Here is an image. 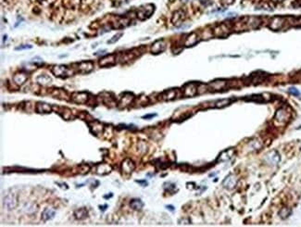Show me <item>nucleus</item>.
Instances as JSON below:
<instances>
[{
    "instance_id": "3",
    "label": "nucleus",
    "mask_w": 301,
    "mask_h": 227,
    "mask_svg": "<svg viewBox=\"0 0 301 227\" xmlns=\"http://www.w3.org/2000/svg\"><path fill=\"white\" fill-rule=\"evenodd\" d=\"M4 206L7 207L9 210H13L17 207L18 201L17 198L14 194H7L5 198H4Z\"/></svg>"
},
{
    "instance_id": "24",
    "label": "nucleus",
    "mask_w": 301,
    "mask_h": 227,
    "mask_svg": "<svg viewBox=\"0 0 301 227\" xmlns=\"http://www.w3.org/2000/svg\"><path fill=\"white\" fill-rule=\"evenodd\" d=\"M75 216L77 219H80V220H82V219H84L85 217L87 216V210L85 209H80L75 211Z\"/></svg>"
},
{
    "instance_id": "8",
    "label": "nucleus",
    "mask_w": 301,
    "mask_h": 227,
    "mask_svg": "<svg viewBox=\"0 0 301 227\" xmlns=\"http://www.w3.org/2000/svg\"><path fill=\"white\" fill-rule=\"evenodd\" d=\"M274 119H275V121H277L285 122V121H287L289 119V113L285 110L280 109L276 111Z\"/></svg>"
},
{
    "instance_id": "19",
    "label": "nucleus",
    "mask_w": 301,
    "mask_h": 227,
    "mask_svg": "<svg viewBox=\"0 0 301 227\" xmlns=\"http://www.w3.org/2000/svg\"><path fill=\"white\" fill-rule=\"evenodd\" d=\"M55 216V210H51V209H46L42 213V219L44 222H47L53 219Z\"/></svg>"
},
{
    "instance_id": "7",
    "label": "nucleus",
    "mask_w": 301,
    "mask_h": 227,
    "mask_svg": "<svg viewBox=\"0 0 301 227\" xmlns=\"http://www.w3.org/2000/svg\"><path fill=\"white\" fill-rule=\"evenodd\" d=\"M236 181H237L236 177L233 175V174H230V175H228L223 181H222V185H223L225 188L233 189L235 187Z\"/></svg>"
},
{
    "instance_id": "1",
    "label": "nucleus",
    "mask_w": 301,
    "mask_h": 227,
    "mask_svg": "<svg viewBox=\"0 0 301 227\" xmlns=\"http://www.w3.org/2000/svg\"><path fill=\"white\" fill-rule=\"evenodd\" d=\"M154 12V6L153 5H147L140 7L137 11V17L141 20H145L151 16V14Z\"/></svg>"
},
{
    "instance_id": "20",
    "label": "nucleus",
    "mask_w": 301,
    "mask_h": 227,
    "mask_svg": "<svg viewBox=\"0 0 301 227\" xmlns=\"http://www.w3.org/2000/svg\"><path fill=\"white\" fill-rule=\"evenodd\" d=\"M226 85V82L223 81V80H217L215 82H212V83L210 84V86L212 87L214 90H221L222 88H224Z\"/></svg>"
},
{
    "instance_id": "28",
    "label": "nucleus",
    "mask_w": 301,
    "mask_h": 227,
    "mask_svg": "<svg viewBox=\"0 0 301 227\" xmlns=\"http://www.w3.org/2000/svg\"><path fill=\"white\" fill-rule=\"evenodd\" d=\"M121 36H122V33H117V35H115L112 37V38L110 39V40L107 41V44H114V43H116L117 41H118L119 39H120Z\"/></svg>"
},
{
    "instance_id": "29",
    "label": "nucleus",
    "mask_w": 301,
    "mask_h": 227,
    "mask_svg": "<svg viewBox=\"0 0 301 227\" xmlns=\"http://www.w3.org/2000/svg\"><path fill=\"white\" fill-rule=\"evenodd\" d=\"M288 92L290 93L291 95H293V96H298L300 95L299 91H298L296 88H295V87H290V88L288 89Z\"/></svg>"
},
{
    "instance_id": "32",
    "label": "nucleus",
    "mask_w": 301,
    "mask_h": 227,
    "mask_svg": "<svg viewBox=\"0 0 301 227\" xmlns=\"http://www.w3.org/2000/svg\"><path fill=\"white\" fill-rule=\"evenodd\" d=\"M167 208H169V210H173V207L172 206H167Z\"/></svg>"
},
{
    "instance_id": "18",
    "label": "nucleus",
    "mask_w": 301,
    "mask_h": 227,
    "mask_svg": "<svg viewBox=\"0 0 301 227\" xmlns=\"http://www.w3.org/2000/svg\"><path fill=\"white\" fill-rule=\"evenodd\" d=\"M36 82L42 85H48L51 84L52 80L49 76L46 75V74H41V75L36 77Z\"/></svg>"
},
{
    "instance_id": "2",
    "label": "nucleus",
    "mask_w": 301,
    "mask_h": 227,
    "mask_svg": "<svg viewBox=\"0 0 301 227\" xmlns=\"http://www.w3.org/2000/svg\"><path fill=\"white\" fill-rule=\"evenodd\" d=\"M281 161V157L276 150H272L265 155V161L270 165H277Z\"/></svg>"
},
{
    "instance_id": "10",
    "label": "nucleus",
    "mask_w": 301,
    "mask_h": 227,
    "mask_svg": "<svg viewBox=\"0 0 301 227\" xmlns=\"http://www.w3.org/2000/svg\"><path fill=\"white\" fill-rule=\"evenodd\" d=\"M284 19L282 17H274L270 24V28L272 30H280L284 24Z\"/></svg>"
},
{
    "instance_id": "21",
    "label": "nucleus",
    "mask_w": 301,
    "mask_h": 227,
    "mask_svg": "<svg viewBox=\"0 0 301 227\" xmlns=\"http://www.w3.org/2000/svg\"><path fill=\"white\" fill-rule=\"evenodd\" d=\"M130 206H131L133 210H141L144 206V203L141 201L140 199H133L131 203H130Z\"/></svg>"
},
{
    "instance_id": "31",
    "label": "nucleus",
    "mask_w": 301,
    "mask_h": 227,
    "mask_svg": "<svg viewBox=\"0 0 301 227\" xmlns=\"http://www.w3.org/2000/svg\"><path fill=\"white\" fill-rule=\"evenodd\" d=\"M154 116H156V114H151V115H146V116H144L143 118H144V119H149V118H152V117H154Z\"/></svg>"
},
{
    "instance_id": "26",
    "label": "nucleus",
    "mask_w": 301,
    "mask_h": 227,
    "mask_svg": "<svg viewBox=\"0 0 301 227\" xmlns=\"http://www.w3.org/2000/svg\"><path fill=\"white\" fill-rule=\"evenodd\" d=\"M176 96V93L174 90H169L164 93V99H167V100H170V99H173L174 98H175Z\"/></svg>"
},
{
    "instance_id": "27",
    "label": "nucleus",
    "mask_w": 301,
    "mask_h": 227,
    "mask_svg": "<svg viewBox=\"0 0 301 227\" xmlns=\"http://www.w3.org/2000/svg\"><path fill=\"white\" fill-rule=\"evenodd\" d=\"M290 214H291V210H289V209H287V208H284V209H282L281 211L279 212V215H280V216L283 218V219L287 218Z\"/></svg>"
},
{
    "instance_id": "25",
    "label": "nucleus",
    "mask_w": 301,
    "mask_h": 227,
    "mask_svg": "<svg viewBox=\"0 0 301 227\" xmlns=\"http://www.w3.org/2000/svg\"><path fill=\"white\" fill-rule=\"evenodd\" d=\"M232 101H233V100L229 99V98H224V99L219 100V101L216 103V108H222V107L228 106L229 104L232 103Z\"/></svg>"
},
{
    "instance_id": "33",
    "label": "nucleus",
    "mask_w": 301,
    "mask_h": 227,
    "mask_svg": "<svg viewBox=\"0 0 301 227\" xmlns=\"http://www.w3.org/2000/svg\"><path fill=\"white\" fill-rule=\"evenodd\" d=\"M275 1H277V2H280V1H283V0H275Z\"/></svg>"
},
{
    "instance_id": "15",
    "label": "nucleus",
    "mask_w": 301,
    "mask_h": 227,
    "mask_svg": "<svg viewBox=\"0 0 301 227\" xmlns=\"http://www.w3.org/2000/svg\"><path fill=\"white\" fill-rule=\"evenodd\" d=\"M72 100L76 103H85L87 100L86 93H75L72 96Z\"/></svg>"
},
{
    "instance_id": "16",
    "label": "nucleus",
    "mask_w": 301,
    "mask_h": 227,
    "mask_svg": "<svg viewBox=\"0 0 301 227\" xmlns=\"http://www.w3.org/2000/svg\"><path fill=\"white\" fill-rule=\"evenodd\" d=\"M27 78H28V76H27V74H26V73L20 72V73H17L16 75H14L13 81H14L17 84L21 85V84H23L25 83L26 80H27Z\"/></svg>"
},
{
    "instance_id": "23",
    "label": "nucleus",
    "mask_w": 301,
    "mask_h": 227,
    "mask_svg": "<svg viewBox=\"0 0 301 227\" xmlns=\"http://www.w3.org/2000/svg\"><path fill=\"white\" fill-rule=\"evenodd\" d=\"M133 98V96L132 95H130V94H127L126 96H124L123 98H121V106H123V107H125V106L129 105V104L131 103V101H132Z\"/></svg>"
},
{
    "instance_id": "13",
    "label": "nucleus",
    "mask_w": 301,
    "mask_h": 227,
    "mask_svg": "<svg viewBox=\"0 0 301 227\" xmlns=\"http://www.w3.org/2000/svg\"><path fill=\"white\" fill-rule=\"evenodd\" d=\"M198 40L199 39H198V35H196V33H192L186 37V39H185L184 46H195V44L198 42Z\"/></svg>"
},
{
    "instance_id": "22",
    "label": "nucleus",
    "mask_w": 301,
    "mask_h": 227,
    "mask_svg": "<svg viewBox=\"0 0 301 227\" xmlns=\"http://www.w3.org/2000/svg\"><path fill=\"white\" fill-rule=\"evenodd\" d=\"M184 12L183 10H178L177 12H175L174 16L172 18V22L173 23H176V22H179L180 21H182L184 19Z\"/></svg>"
},
{
    "instance_id": "5",
    "label": "nucleus",
    "mask_w": 301,
    "mask_h": 227,
    "mask_svg": "<svg viewBox=\"0 0 301 227\" xmlns=\"http://www.w3.org/2000/svg\"><path fill=\"white\" fill-rule=\"evenodd\" d=\"M166 48V44L164 40H158L152 44L151 47V52L154 54H158L160 52L164 51Z\"/></svg>"
},
{
    "instance_id": "6",
    "label": "nucleus",
    "mask_w": 301,
    "mask_h": 227,
    "mask_svg": "<svg viewBox=\"0 0 301 227\" xmlns=\"http://www.w3.org/2000/svg\"><path fill=\"white\" fill-rule=\"evenodd\" d=\"M93 69H94V64L92 61H83L79 63V66H78V70L81 73H88Z\"/></svg>"
},
{
    "instance_id": "30",
    "label": "nucleus",
    "mask_w": 301,
    "mask_h": 227,
    "mask_svg": "<svg viewBox=\"0 0 301 227\" xmlns=\"http://www.w3.org/2000/svg\"><path fill=\"white\" fill-rule=\"evenodd\" d=\"M32 46L31 44H22V46H20L16 47V50H22V49H28V48H32Z\"/></svg>"
},
{
    "instance_id": "12",
    "label": "nucleus",
    "mask_w": 301,
    "mask_h": 227,
    "mask_svg": "<svg viewBox=\"0 0 301 227\" xmlns=\"http://www.w3.org/2000/svg\"><path fill=\"white\" fill-rule=\"evenodd\" d=\"M121 169H122V172L125 173H131L133 171L135 170V163H133L131 159H125V161L122 162Z\"/></svg>"
},
{
    "instance_id": "11",
    "label": "nucleus",
    "mask_w": 301,
    "mask_h": 227,
    "mask_svg": "<svg viewBox=\"0 0 301 227\" xmlns=\"http://www.w3.org/2000/svg\"><path fill=\"white\" fill-rule=\"evenodd\" d=\"M115 64V55H109L107 57L101 58L99 61V65L101 67H109Z\"/></svg>"
},
{
    "instance_id": "9",
    "label": "nucleus",
    "mask_w": 301,
    "mask_h": 227,
    "mask_svg": "<svg viewBox=\"0 0 301 227\" xmlns=\"http://www.w3.org/2000/svg\"><path fill=\"white\" fill-rule=\"evenodd\" d=\"M196 91H198V88H196V84H188L184 86V95L185 96H193L196 94Z\"/></svg>"
},
{
    "instance_id": "14",
    "label": "nucleus",
    "mask_w": 301,
    "mask_h": 227,
    "mask_svg": "<svg viewBox=\"0 0 301 227\" xmlns=\"http://www.w3.org/2000/svg\"><path fill=\"white\" fill-rule=\"evenodd\" d=\"M233 154H235V149H233V148H231V149L224 150L223 152H221V154L220 155V157H219L218 161H228V159H230L233 157Z\"/></svg>"
},
{
    "instance_id": "17",
    "label": "nucleus",
    "mask_w": 301,
    "mask_h": 227,
    "mask_svg": "<svg viewBox=\"0 0 301 227\" xmlns=\"http://www.w3.org/2000/svg\"><path fill=\"white\" fill-rule=\"evenodd\" d=\"M36 111L39 113H49L51 111V107L46 103H38L36 107Z\"/></svg>"
},
{
    "instance_id": "4",
    "label": "nucleus",
    "mask_w": 301,
    "mask_h": 227,
    "mask_svg": "<svg viewBox=\"0 0 301 227\" xmlns=\"http://www.w3.org/2000/svg\"><path fill=\"white\" fill-rule=\"evenodd\" d=\"M52 72L54 73V75L58 77H64V76H69L70 75V70L67 68L64 65H58L54 66L52 68Z\"/></svg>"
}]
</instances>
